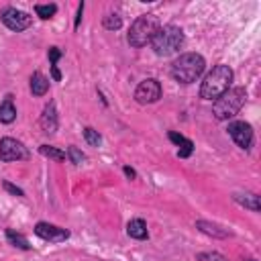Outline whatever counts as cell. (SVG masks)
Listing matches in <instances>:
<instances>
[{"instance_id": "obj_1", "label": "cell", "mask_w": 261, "mask_h": 261, "mask_svg": "<svg viewBox=\"0 0 261 261\" xmlns=\"http://www.w3.org/2000/svg\"><path fill=\"white\" fill-rule=\"evenodd\" d=\"M230 82H232V69L224 63L214 65L206 73V77L200 86V98L202 100H218L224 92L230 90Z\"/></svg>"}, {"instance_id": "obj_2", "label": "cell", "mask_w": 261, "mask_h": 261, "mask_svg": "<svg viewBox=\"0 0 261 261\" xmlns=\"http://www.w3.org/2000/svg\"><path fill=\"white\" fill-rule=\"evenodd\" d=\"M206 69V61L200 53H181L171 63V77L179 84H194Z\"/></svg>"}, {"instance_id": "obj_3", "label": "cell", "mask_w": 261, "mask_h": 261, "mask_svg": "<svg viewBox=\"0 0 261 261\" xmlns=\"http://www.w3.org/2000/svg\"><path fill=\"white\" fill-rule=\"evenodd\" d=\"M184 45V31L175 24H163L157 29V33L151 39V49L159 57H167L175 51H179Z\"/></svg>"}, {"instance_id": "obj_4", "label": "cell", "mask_w": 261, "mask_h": 261, "mask_svg": "<svg viewBox=\"0 0 261 261\" xmlns=\"http://www.w3.org/2000/svg\"><path fill=\"white\" fill-rule=\"evenodd\" d=\"M247 102V90L243 86L230 88L228 92H224L218 100H214L212 104V114L216 120H228L234 114H239V110L245 106Z\"/></svg>"}, {"instance_id": "obj_5", "label": "cell", "mask_w": 261, "mask_h": 261, "mask_svg": "<svg viewBox=\"0 0 261 261\" xmlns=\"http://www.w3.org/2000/svg\"><path fill=\"white\" fill-rule=\"evenodd\" d=\"M159 27L161 24H159V20H157L155 14H141V16H137L133 20L130 29H128V35H126L128 45L135 47V49L145 47L147 43H151V39L157 33Z\"/></svg>"}, {"instance_id": "obj_6", "label": "cell", "mask_w": 261, "mask_h": 261, "mask_svg": "<svg viewBox=\"0 0 261 261\" xmlns=\"http://www.w3.org/2000/svg\"><path fill=\"white\" fill-rule=\"evenodd\" d=\"M31 157L29 149L24 143L12 139V137H2L0 139V161L10 163V161H27Z\"/></svg>"}, {"instance_id": "obj_7", "label": "cell", "mask_w": 261, "mask_h": 261, "mask_svg": "<svg viewBox=\"0 0 261 261\" xmlns=\"http://www.w3.org/2000/svg\"><path fill=\"white\" fill-rule=\"evenodd\" d=\"M0 20L4 22L6 29H10V31H14V33L27 31V29L31 27V22H33V18H31L27 12H22V10L14 8V6H6V8L0 12Z\"/></svg>"}, {"instance_id": "obj_8", "label": "cell", "mask_w": 261, "mask_h": 261, "mask_svg": "<svg viewBox=\"0 0 261 261\" xmlns=\"http://www.w3.org/2000/svg\"><path fill=\"white\" fill-rule=\"evenodd\" d=\"M226 133L237 143V147H241L243 151H249L253 147V126L249 122H245V120H232V122H228Z\"/></svg>"}, {"instance_id": "obj_9", "label": "cell", "mask_w": 261, "mask_h": 261, "mask_svg": "<svg viewBox=\"0 0 261 261\" xmlns=\"http://www.w3.org/2000/svg\"><path fill=\"white\" fill-rule=\"evenodd\" d=\"M161 84L155 77H147L135 88V100L139 104H153L161 98Z\"/></svg>"}, {"instance_id": "obj_10", "label": "cell", "mask_w": 261, "mask_h": 261, "mask_svg": "<svg viewBox=\"0 0 261 261\" xmlns=\"http://www.w3.org/2000/svg\"><path fill=\"white\" fill-rule=\"evenodd\" d=\"M35 234L43 241H49V243H63L69 239V230L67 228H61L57 224H51V222H37L35 224Z\"/></svg>"}, {"instance_id": "obj_11", "label": "cell", "mask_w": 261, "mask_h": 261, "mask_svg": "<svg viewBox=\"0 0 261 261\" xmlns=\"http://www.w3.org/2000/svg\"><path fill=\"white\" fill-rule=\"evenodd\" d=\"M39 124L43 128L45 135H53L57 128H59V114H57V106L53 100H49L43 108V114L39 118Z\"/></svg>"}, {"instance_id": "obj_12", "label": "cell", "mask_w": 261, "mask_h": 261, "mask_svg": "<svg viewBox=\"0 0 261 261\" xmlns=\"http://www.w3.org/2000/svg\"><path fill=\"white\" fill-rule=\"evenodd\" d=\"M196 228L208 237H214V239H228L232 237V232L216 222H210V220H196Z\"/></svg>"}, {"instance_id": "obj_13", "label": "cell", "mask_w": 261, "mask_h": 261, "mask_svg": "<svg viewBox=\"0 0 261 261\" xmlns=\"http://www.w3.org/2000/svg\"><path fill=\"white\" fill-rule=\"evenodd\" d=\"M167 137H169V141H171L173 145L179 147V149H177V157H179V159H188V157L194 153V143H192L188 137H184V135H179V133H175V130H169Z\"/></svg>"}, {"instance_id": "obj_14", "label": "cell", "mask_w": 261, "mask_h": 261, "mask_svg": "<svg viewBox=\"0 0 261 261\" xmlns=\"http://www.w3.org/2000/svg\"><path fill=\"white\" fill-rule=\"evenodd\" d=\"M232 200H234L239 206L249 208L251 212H259V210H261V200H259V196L253 194V192H234V194H232Z\"/></svg>"}, {"instance_id": "obj_15", "label": "cell", "mask_w": 261, "mask_h": 261, "mask_svg": "<svg viewBox=\"0 0 261 261\" xmlns=\"http://www.w3.org/2000/svg\"><path fill=\"white\" fill-rule=\"evenodd\" d=\"M126 234L130 239H137V241H147L149 239V230H147V222L143 218H133L128 220L126 224Z\"/></svg>"}, {"instance_id": "obj_16", "label": "cell", "mask_w": 261, "mask_h": 261, "mask_svg": "<svg viewBox=\"0 0 261 261\" xmlns=\"http://www.w3.org/2000/svg\"><path fill=\"white\" fill-rule=\"evenodd\" d=\"M29 88H31V94H33V96H45L47 90H49V77H45L41 71H35V73L31 75Z\"/></svg>"}, {"instance_id": "obj_17", "label": "cell", "mask_w": 261, "mask_h": 261, "mask_svg": "<svg viewBox=\"0 0 261 261\" xmlns=\"http://www.w3.org/2000/svg\"><path fill=\"white\" fill-rule=\"evenodd\" d=\"M16 120V106L12 102V98L8 96L4 102H0V122L4 124H10Z\"/></svg>"}, {"instance_id": "obj_18", "label": "cell", "mask_w": 261, "mask_h": 261, "mask_svg": "<svg viewBox=\"0 0 261 261\" xmlns=\"http://www.w3.org/2000/svg\"><path fill=\"white\" fill-rule=\"evenodd\" d=\"M6 241H8L12 247H18V249H22V251H29V249H31L27 237L20 234V232H16V230H12V228L6 230Z\"/></svg>"}, {"instance_id": "obj_19", "label": "cell", "mask_w": 261, "mask_h": 261, "mask_svg": "<svg viewBox=\"0 0 261 261\" xmlns=\"http://www.w3.org/2000/svg\"><path fill=\"white\" fill-rule=\"evenodd\" d=\"M39 153L43 155V157H47V159H53V161H63L67 155H65V151H61V149H57V147H53V145H41L39 147Z\"/></svg>"}, {"instance_id": "obj_20", "label": "cell", "mask_w": 261, "mask_h": 261, "mask_svg": "<svg viewBox=\"0 0 261 261\" xmlns=\"http://www.w3.org/2000/svg\"><path fill=\"white\" fill-rule=\"evenodd\" d=\"M55 12H57V4H37L35 6V14L39 16V18H43V20H49V18H53L55 16Z\"/></svg>"}, {"instance_id": "obj_21", "label": "cell", "mask_w": 261, "mask_h": 261, "mask_svg": "<svg viewBox=\"0 0 261 261\" xmlns=\"http://www.w3.org/2000/svg\"><path fill=\"white\" fill-rule=\"evenodd\" d=\"M102 27L106 31H118L122 27V18L116 14V12H108L104 18H102Z\"/></svg>"}, {"instance_id": "obj_22", "label": "cell", "mask_w": 261, "mask_h": 261, "mask_svg": "<svg viewBox=\"0 0 261 261\" xmlns=\"http://www.w3.org/2000/svg\"><path fill=\"white\" fill-rule=\"evenodd\" d=\"M84 139H86V143H88L90 147H98V145L102 143V135H100L98 130H94L92 126H86V128H84Z\"/></svg>"}, {"instance_id": "obj_23", "label": "cell", "mask_w": 261, "mask_h": 261, "mask_svg": "<svg viewBox=\"0 0 261 261\" xmlns=\"http://www.w3.org/2000/svg\"><path fill=\"white\" fill-rule=\"evenodd\" d=\"M67 157H69V161L73 163V165H82L84 161H86V153L84 151H80L75 145H69L67 147V153H65Z\"/></svg>"}, {"instance_id": "obj_24", "label": "cell", "mask_w": 261, "mask_h": 261, "mask_svg": "<svg viewBox=\"0 0 261 261\" xmlns=\"http://www.w3.org/2000/svg\"><path fill=\"white\" fill-rule=\"evenodd\" d=\"M198 261H228L222 253H216V251H206V253H198L196 255Z\"/></svg>"}, {"instance_id": "obj_25", "label": "cell", "mask_w": 261, "mask_h": 261, "mask_svg": "<svg viewBox=\"0 0 261 261\" xmlns=\"http://www.w3.org/2000/svg\"><path fill=\"white\" fill-rule=\"evenodd\" d=\"M2 188L8 192V194H12V196H16V198H24V192L18 188V186H14V184H10V181H4L2 184Z\"/></svg>"}, {"instance_id": "obj_26", "label": "cell", "mask_w": 261, "mask_h": 261, "mask_svg": "<svg viewBox=\"0 0 261 261\" xmlns=\"http://www.w3.org/2000/svg\"><path fill=\"white\" fill-rule=\"evenodd\" d=\"M61 55H63V53H61L59 47H49V51H47V57H49V63H51V65H57V61H59Z\"/></svg>"}, {"instance_id": "obj_27", "label": "cell", "mask_w": 261, "mask_h": 261, "mask_svg": "<svg viewBox=\"0 0 261 261\" xmlns=\"http://www.w3.org/2000/svg\"><path fill=\"white\" fill-rule=\"evenodd\" d=\"M82 14H84V2L77 6V14H75V22H73V29H77V27H80V22H82Z\"/></svg>"}, {"instance_id": "obj_28", "label": "cell", "mask_w": 261, "mask_h": 261, "mask_svg": "<svg viewBox=\"0 0 261 261\" xmlns=\"http://www.w3.org/2000/svg\"><path fill=\"white\" fill-rule=\"evenodd\" d=\"M51 77H53V82H61V71L57 65H51Z\"/></svg>"}, {"instance_id": "obj_29", "label": "cell", "mask_w": 261, "mask_h": 261, "mask_svg": "<svg viewBox=\"0 0 261 261\" xmlns=\"http://www.w3.org/2000/svg\"><path fill=\"white\" fill-rule=\"evenodd\" d=\"M122 171H124V175H126L128 179H135V177H137V171H135L133 167H128V165H124V167H122Z\"/></svg>"}, {"instance_id": "obj_30", "label": "cell", "mask_w": 261, "mask_h": 261, "mask_svg": "<svg viewBox=\"0 0 261 261\" xmlns=\"http://www.w3.org/2000/svg\"><path fill=\"white\" fill-rule=\"evenodd\" d=\"M247 261H257V259H247Z\"/></svg>"}]
</instances>
